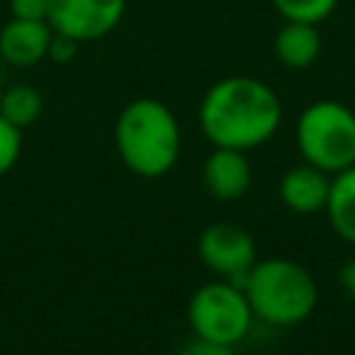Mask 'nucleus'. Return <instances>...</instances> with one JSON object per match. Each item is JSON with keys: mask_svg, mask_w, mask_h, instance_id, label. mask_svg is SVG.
<instances>
[{"mask_svg": "<svg viewBox=\"0 0 355 355\" xmlns=\"http://www.w3.org/2000/svg\"><path fill=\"white\" fill-rule=\"evenodd\" d=\"M197 122L214 147L247 153L266 144L277 133L283 105L269 83L252 75H227L211 83L202 94Z\"/></svg>", "mask_w": 355, "mask_h": 355, "instance_id": "f257e3e1", "label": "nucleus"}, {"mask_svg": "<svg viewBox=\"0 0 355 355\" xmlns=\"http://www.w3.org/2000/svg\"><path fill=\"white\" fill-rule=\"evenodd\" d=\"M114 144L133 175L161 178L178 164L180 125L166 103L155 97H136L114 122Z\"/></svg>", "mask_w": 355, "mask_h": 355, "instance_id": "f03ea898", "label": "nucleus"}, {"mask_svg": "<svg viewBox=\"0 0 355 355\" xmlns=\"http://www.w3.org/2000/svg\"><path fill=\"white\" fill-rule=\"evenodd\" d=\"M252 316L272 327H294L305 322L319 302L313 275L294 258H263L250 266L241 280Z\"/></svg>", "mask_w": 355, "mask_h": 355, "instance_id": "7ed1b4c3", "label": "nucleus"}, {"mask_svg": "<svg viewBox=\"0 0 355 355\" xmlns=\"http://www.w3.org/2000/svg\"><path fill=\"white\" fill-rule=\"evenodd\" d=\"M294 139L305 164L336 175L355 164V111L341 100H316L297 116Z\"/></svg>", "mask_w": 355, "mask_h": 355, "instance_id": "20e7f679", "label": "nucleus"}, {"mask_svg": "<svg viewBox=\"0 0 355 355\" xmlns=\"http://www.w3.org/2000/svg\"><path fill=\"white\" fill-rule=\"evenodd\" d=\"M186 316H189V327L194 336L230 344V347L244 341L255 322L244 288L222 277L200 286L189 297Z\"/></svg>", "mask_w": 355, "mask_h": 355, "instance_id": "39448f33", "label": "nucleus"}, {"mask_svg": "<svg viewBox=\"0 0 355 355\" xmlns=\"http://www.w3.org/2000/svg\"><path fill=\"white\" fill-rule=\"evenodd\" d=\"M197 255L208 272L236 286H241L244 275L258 261L255 239L250 236V230L233 222H211L208 227H202L197 239Z\"/></svg>", "mask_w": 355, "mask_h": 355, "instance_id": "423d86ee", "label": "nucleus"}, {"mask_svg": "<svg viewBox=\"0 0 355 355\" xmlns=\"http://www.w3.org/2000/svg\"><path fill=\"white\" fill-rule=\"evenodd\" d=\"M128 0H47V25L75 42H97L116 31Z\"/></svg>", "mask_w": 355, "mask_h": 355, "instance_id": "0eeeda50", "label": "nucleus"}, {"mask_svg": "<svg viewBox=\"0 0 355 355\" xmlns=\"http://www.w3.org/2000/svg\"><path fill=\"white\" fill-rule=\"evenodd\" d=\"M252 183V166L244 150L233 147H214L202 164V186L214 200L230 202L247 194Z\"/></svg>", "mask_w": 355, "mask_h": 355, "instance_id": "6e6552de", "label": "nucleus"}, {"mask_svg": "<svg viewBox=\"0 0 355 355\" xmlns=\"http://www.w3.org/2000/svg\"><path fill=\"white\" fill-rule=\"evenodd\" d=\"M53 28L47 19H19L11 17L0 28V55L8 67H36L47 58Z\"/></svg>", "mask_w": 355, "mask_h": 355, "instance_id": "1a4fd4ad", "label": "nucleus"}, {"mask_svg": "<svg viewBox=\"0 0 355 355\" xmlns=\"http://www.w3.org/2000/svg\"><path fill=\"white\" fill-rule=\"evenodd\" d=\"M327 191H330V175L322 172L313 164H297L291 169L283 172L280 183H277V197L280 202L294 211V214H319L324 211L327 202Z\"/></svg>", "mask_w": 355, "mask_h": 355, "instance_id": "9d476101", "label": "nucleus"}, {"mask_svg": "<svg viewBox=\"0 0 355 355\" xmlns=\"http://www.w3.org/2000/svg\"><path fill=\"white\" fill-rule=\"evenodd\" d=\"M319 55H322L319 25L283 19V25L275 33V58L288 69H308L311 64H316Z\"/></svg>", "mask_w": 355, "mask_h": 355, "instance_id": "9b49d317", "label": "nucleus"}, {"mask_svg": "<svg viewBox=\"0 0 355 355\" xmlns=\"http://www.w3.org/2000/svg\"><path fill=\"white\" fill-rule=\"evenodd\" d=\"M330 227L347 244H355V164L330 175V191L324 202Z\"/></svg>", "mask_w": 355, "mask_h": 355, "instance_id": "f8f14e48", "label": "nucleus"}, {"mask_svg": "<svg viewBox=\"0 0 355 355\" xmlns=\"http://www.w3.org/2000/svg\"><path fill=\"white\" fill-rule=\"evenodd\" d=\"M44 111V97L31 83H14L0 92V116H6L14 128L25 130Z\"/></svg>", "mask_w": 355, "mask_h": 355, "instance_id": "ddd939ff", "label": "nucleus"}, {"mask_svg": "<svg viewBox=\"0 0 355 355\" xmlns=\"http://www.w3.org/2000/svg\"><path fill=\"white\" fill-rule=\"evenodd\" d=\"M272 6L283 19L319 25L336 11L338 0H272Z\"/></svg>", "mask_w": 355, "mask_h": 355, "instance_id": "4468645a", "label": "nucleus"}, {"mask_svg": "<svg viewBox=\"0 0 355 355\" xmlns=\"http://www.w3.org/2000/svg\"><path fill=\"white\" fill-rule=\"evenodd\" d=\"M22 153V130L14 128L6 116H0V175H6Z\"/></svg>", "mask_w": 355, "mask_h": 355, "instance_id": "2eb2a0df", "label": "nucleus"}, {"mask_svg": "<svg viewBox=\"0 0 355 355\" xmlns=\"http://www.w3.org/2000/svg\"><path fill=\"white\" fill-rule=\"evenodd\" d=\"M78 47H80V42H75V39H69V36L53 31V36H50V47H47V58L55 61V64H67V61L75 58Z\"/></svg>", "mask_w": 355, "mask_h": 355, "instance_id": "dca6fc26", "label": "nucleus"}, {"mask_svg": "<svg viewBox=\"0 0 355 355\" xmlns=\"http://www.w3.org/2000/svg\"><path fill=\"white\" fill-rule=\"evenodd\" d=\"M178 355H236V347L194 336L189 344H183V349H180Z\"/></svg>", "mask_w": 355, "mask_h": 355, "instance_id": "f3484780", "label": "nucleus"}, {"mask_svg": "<svg viewBox=\"0 0 355 355\" xmlns=\"http://www.w3.org/2000/svg\"><path fill=\"white\" fill-rule=\"evenodd\" d=\"M8 8L19 19H47V0H8Z\"/></svg>", "mask_w": 355, "mask_h": 355, "instance_id": "a211bd4d", "label": "nucleus"}, {"mask_svg": "<svg viewBox=\"0 0 355 355\" xmlns=\"http://www.w3.org/2000/svg\"><path fill=\"white\" fill-rule=\"evenodd\" d=\"M338 286H341V291L349 300H355V258H347L341 263V269H338Z\"/></svg>", "mask_w": 355, "mask_h": 355, "instance_id": "6ab92c4d", "label": "nucleus"}, {"mask_svg": "<svg viewBox=\"0 0 355 355\" xmlns=\"http://www.w3.org/2000/svg\"><path fill=\"white\" fill-rule=\"evenodd\" d=\"M6 61H3V55H0V89H3V80H6Z\"/></svg>", "mask_w": 355, "mask_h": 355, "instance_id": "aec40b11", "label": "nucleus"}]
</instances>
